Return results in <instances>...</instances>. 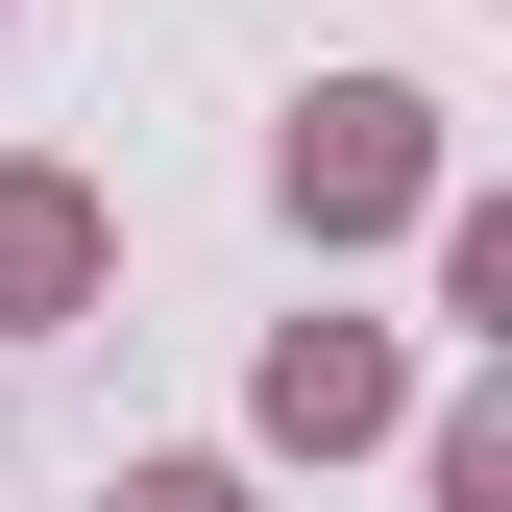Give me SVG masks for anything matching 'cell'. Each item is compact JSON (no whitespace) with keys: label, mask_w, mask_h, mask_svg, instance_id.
Masks as SVG:
<instances>
[{"label":"cell","mask_w":512,"mask_h":512,"mask_svg":"<svg viewBox=\"0 0 512 512\" xmlns=\"http://www.w3.org/2000/svg\"><path fill=\"white\" fill-rule=\"evenodd\" d=\"M244 439H269V464H366V439H415V366H391V317H293V342L244 366Z\"/></svg>","instance_id":"cell-2"},{"label":"cell","mask_w":512,"mask_h":512,"mask_svg":"<svg viewBox=\"0 0 512 512\" xmlns=\"http://www.w3.org/2000/svg\"><path fill=\"white\" fill-rule=\"evenodd\" d=\"M415 488H439V512H512V391H439V415H415Z\"/></svg>","instance_id":"cell-5"},{"label":"cell","mask_w":512,"mask_h":512,"mask_svg":"<svg viewBox=\"0 0 512 512\" xmlns=\"http://www.w3.org/2000/svg\"><path fill=\"white\" fill-rule=\"evenodd\" d=\"M439 171H464V147H439L415 74H317V98L269 122V220H293V244H415Z\"/></svg>","instance_id":"cell-1"},{"label":"cell","mask_w":512,"mask_h":512,"mask_svg":"<svg viewBox=\"0 0 512 512\" xmlns=\"http://www.w3.org/2000/svg\"><path fill=\"white\" fill-rule=\"evenodd\" d=\"M98 512H269V488H244V464H220V439H171V464H122Z\"/></svg>","instance_id":"cell-6"},{"label":"cell","mask_w":512,"mask_h":512,"mask_svg":"<svg viewBox=\"0 0 512 512\" xmlns=\"http://www.w3.org/2000/svg\"><path fill=\"white\" fill-rule=\"evenodd\" d=\"M415 244H439V317H464V342H512V196H464V171H439Z\"/></svg>","instance_id":"cell-4"},{"label":"cell","mask_w":512,"mask_h":512,"mask_svg":"<svg viewBox=\"0 0 512 512\" xmlns=\"http://www.w3.org/2000/svg\"><path fill=\"white\" fill-rule=\"evenodd\" d=\"M98 293H122V196L74 147H0V342H74Z\"/></svg>","instance_id":"cell-3"}]
</instances>
